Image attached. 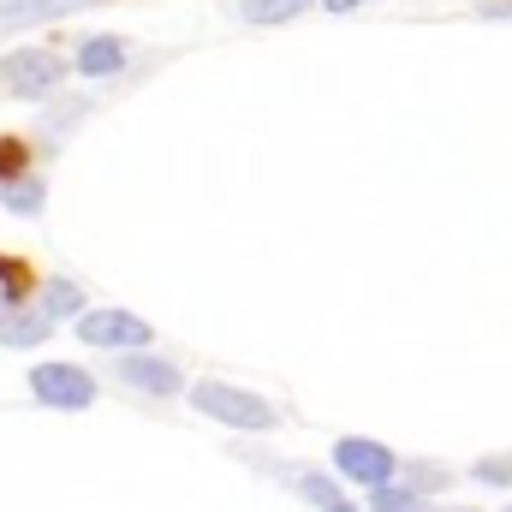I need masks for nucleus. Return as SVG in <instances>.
Returning a JSON list of instances; mask_svg holds the SVG:
<instances>
[{
  "label": "nucleus",
  "instance_id": "1",
  "mask_svg": "<svg viewBox=\"0 0 512 512\" xmlns=\"http://www.w3.org/2000/svg\"><path fill=\"white\" fill-rule=\"evenodd\" d=\"M191 405L215 423H233V429H274V405L256 399L251 387H233V382H197L191 387Z\"/></svg>",
  "mask_w": 512,
  "mask_h": 512
},
{
  "label": "nucleus",
  "instance_id": "2",
  "mask_svg": "<svg viewBox=\"0 0 512 512\" xmlns=\"http://www.w3.org/2000/svg\"><path fill=\"white\" fill-rule=\"evenodd\" d=\"M30 393L42 405H54V411H84V405H96V376L78 370V364H36Z\"/></svg>",
  "mask_w": 512,
  "mask_h": 512
},
{
  "label": "nucleus",
  "instance_id": "3",
  "mask_svg": "<svg viewBox=\"0 0 512 512\" xmlns=\"http://www.w3.org/2000/svg\"><path fill=\"white\" fill-rule=\"evenodd\" d=\"M60 78H66V60L48 48H18L0 60V90H12V96H48Z\"/></svg>",
  "mask_w": 512,
  "mask_h": 512
},
{
  "label": "nucleus",
  "instance_id": "4",
  "mask_svg": "<svg viewBox=\"0 0 512 512\" xmlns=\"http://www.w3.org/2000/svg\"><path fill=\"white\" fill-rule=\"evenodd\" d=\"M78 340L96 352H137V346H149V322L131 310H90V316H78Z\"/></svg>",
  "mask_w": 512,
  "mask_h": 512
},
{
  "label": "nucleus",
  "instance_id": "5",
  "mask_svg": "<svg viewBox=\"0 0 512 512\" xmlns=\"http://www.w3.org/2000/svg\"><path fill=\"white\" fill-rule=\"evenodd\" d=\"M334 471H340L346 483H364V489L393 483V447L370 441V435H346V441L334 447Z\"/></svg>",
  "mask_w": 512,
  "mask_h": 512
},
{
  "label": "nucleus",
  "instance_id": "6",
  "mask_svg": "<svg viewBox=\"0 0 512 512\" xmlns=\"http://www.w3.org/2000/svg\"><path fill=\"white\" fill-rule=\"evenodd\" d=\"M114 376L137 393H149V399H167V393H179V370L167 364V358H155V352H120V364H114Z\"/></svg>",
  "mask_w": 512,
  "mask_h": 512
},
{
  "label": "nucleus",
  "instance_id": "7",
  "mask_svg": "<svg viewBox=\"0 0 512 512\" xmlns=\"http://www.w3.org/2000/svg\"><path fill=\"white\" fill-rule=\"evenodd\" d=\"M268 471H274V477H292V489H298L316 512H358V501L340 495V483L322 477V471H292V465H268Z\"/></svg>",
  "mask_w": 512,
  "mask_h": 512
},
{
  "label": "nucleus",
  "instance_id": "8",
  "mask_svg": "<svg viewBox=\"0 0 512 512\" xmlns=\"http://www.w3.org/2000/svg\"><path fill=\"white\" fill-rule=\"evenodd\" d=\"M48 334H54V316H48L42 304H18V310H6V316H0V346H12V352L42 346Z\"/></svg>",
  "mask_w": 512,
  "mask_h": 512
},
{
  "label": "nucleus",
  "instance_id": "9",
  "mask_svg": "<svg viewBox=\"0 0 512 512\" xmlns=\"http://www.w3.org/2000/svg\"><path fill=\"white\" fill-rule=\"evenodd\" d=\"M90 0H0V36L24 30V24H48V18H66Z\"/></svg>",
  "mask_w": 512,
  "mask_h": 512
},
{
  "label": "nucleus",
  "instance_id": "10",
  "mask_svg": "<svg viewBox=\"0 0 512 512\" xmlns=\"http://www.w3.org/2000/svg\"><path fill=\"white\" fill-rule=\"evenodd\" d=\"M126 66V42L120 36H90V42H78V72L84 78H114Z\"/></svg>",
  "mask_w": 512,
  "mask_h": 512
},
{
  "label": "nucleus",
  "instance_id": "11",
  "mask_svg": "<svg viewBox=\"0 0 512 512\" xmlns=\"http://www.w3.org/2000/svg\"><path fill=\"white\" fill-rule=\"evenodd\" d=\"M0 203H6L12 215H42V203H48V185H42L36 173H18V179H6V185H0Z\"/></svg>",
  "mask_w": 512,
  "mask_h": 512
},
{
  "label": "nucleus",
  "instance_id": "12",
  "mask_svg": "<svg viewBox=\"0 0 512 512\" xmlns=\"http://www.w3.org/2000/svg\"><path fill=\"white\" fill-rule=\"evenodd\" d=\"M376 512H435L423 501V489H411V483H376Z\"/></svg>",
  "mask_w": 512,
  "mask_h": 512
},
{
  "label": "nucleus",
  "instance_id": "13",
  "mask_svg": "<svg viewBox=\"0 0 512 512\" xmlns=\"http://www.w3.org/2000/svg\"><path fill=\"white\" fill-rule=\"evenodd\" d=\"M304 6H310V0H245L239 12H245L251 24H286V18H304Z\"/></svg>",
  "mask_w": 512,
  "mask_h": 512
},
{
  "label": "nucleus",
  "instance_id": "14",
  "mask_svg": "<svg viewBox=\"0 0 512 512\" xmlns=\"http://www.w3.org/2000/svg\"><path fill=\"white\" fill-rule=\"evenodd\" d=\"M42 310H48L54 322H60V316H78V310H84V292H78L72 280H48V286H42Z\"/></svg>",
  "mask_w": 512,
  "mask_h": 512
},
{
  "label": "nucleus",
  "instance_id": "15",
  "mask_svg": "<svg viewBox=\"0 0 512 512\" xmlns=\"http://www.w3.org/2000/svg\"><path fill=\"white\" fill-rule=\"evenodd\" d=\"M24 286H30V280H24V268H18L12 256H0V316L24 304Z\"/></svg>",
  "mask_w": 512,
  "mask_h": 512
},
{
  "label": "nucleus",
  "instance_id": "16",
  "mask_svg": "<svg viewBox=\"0 0 512 512\" xmlns=\"http://www.w3.org/2000/svg\"><path fill=\"white\" fill-rule=\"evenodd\" d=\"M84 114H90V102H84V96H66V102H54V108H48V131L60 137V131H72V126H78Z\"/></svg>",
  "mask_w": 512,
  "mask_h": 512
},
{
  "label": "nucleus",
  "instance_id": "17",
  "mask_svg": "<svg viewBox=\"0 0 512 512\" xmlns=\"http://www.w3.org/2000/svg\"><path fill=\"white\" fill-rule=\"evenodd\" d=\"M18 173H30V149H24L18 137H0V185L18 179Z\"/></svg>",
  "mask_w": 512,
  "mask_h": 512
},
{
  "label": "nucleus",
  "instance_id": "18",
  "mask_svg": "<svg viewBox=\"0 0 512 512\" xmlns=\"http://www.w3.org/2000/svg\"><path fill=\"white\" fill-rule=\"evenodd\" d=\"M483 489H512V459H477V471H471Z\"/></svg>",
  "mask_w": 512,
  "mask_h": 512
},
{
  "label": "nucleus",
  "instance_id": "19",
  "mask_svg": "<svg viewBox=\"0 0 512 512\" xmlns=\"http://www.w3.org/2000/svg\"><path fill=\"white\" fill-rule=\"evenodd\" d=\"M411 483H417V489H441L447 471H441V465H411Z\"/></svg>",
  "mask_w": 512,
  "mask_h": 512
},
{
  "label": "nucleus",
  "instance_id": "20",
  "mask_svg": "<svg viewBox=\"0 0 512 512\" xmlns=\"http://www.w3.org/2000/svg\"><path fill=\"white\" fill-rule=\"evenodd\" d=\"M322 6H328V12H352L358 0H322Z\"/></svg>",
  "mask_w": 512,
  "mask_h": 512
},
{
  "label": "nucleus",
  "instance_id": "21",
  "mask_svg": "<svg viewBox=\"0 0 512 512\" xmlns=\"http://www.w3.org/2000/svg\"><path fill=\"white\" fill-rule=\"evenodd\" d=\"M507 512H512V507H507Z\"/></svg>",
  "mask_w": 512,
  "mask_h": 512
}]
</instances>
